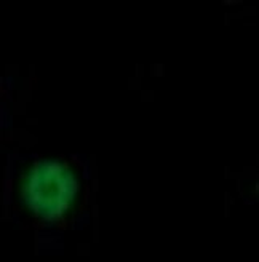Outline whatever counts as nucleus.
<instances>
[{
  "instance_id": "f257e3e1",
  "label": "nucleus",
  "mask_w": 259,
  "mask_h": 262,
  "mask_svg": "<svg viewBox=\"0 0 259 262\" xmlns=\"http://www.w3.org/2000/svg\"><path fill=\"white\" fill-rule=\"evenodd\" d=\"M77 193V181L59 162L37 163L24 186V199L32 213L45 221H56L68 211Z\"/></svg>"
}]
</instances>
